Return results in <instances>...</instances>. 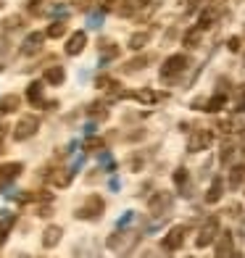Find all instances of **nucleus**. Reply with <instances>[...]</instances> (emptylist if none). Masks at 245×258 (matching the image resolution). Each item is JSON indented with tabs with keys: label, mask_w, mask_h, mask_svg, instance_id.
<instances>
[{
	"label": "nucleus",
	"mask_w": 245,
	"mask_h": 258,
	"mask_svg": "<svg viewBox=\"0 0 245 258\" xmlns=\"http://www.w3.org/2000/svg\"><path fill=\"white\" fill-rule=\"evenodd\" d=\"M188 63H190V58L182 55V53L169 55L166 61H163V66H161V79L163 82H174L177 77H182V72L188 69Z\"/></svg>",
	"instance_id": "f257e3e1"
},
{
	"label": "nucleus",
	"mask_w": 245,
	"mask_h": 258,
	"mask_svg": "<svg viewBox=\"0 0 245 258\" xmlns=\"http://www.w3.org/2000/svg\"><path fill=\"white\" fill-rule=\"evenodd\" d=\"M103 211H106V203H103L100 195H90L85 203L77 208V219H85V221H95L103 216Z\"/></svg>",
	"instance_id": "f03ea898"
},
{
	"label": "nucleus",
	"mask_w": 245,
	"mask_h": 258,
	"mask_svg": "<svg viewBox=\"0 0 245 258\" xmlns=\"http://www.w3.org/2000/svg\"><path fill=\"white\" fill-rule=\"evenodd\" d=\"M37 129H40V119H37V116H24V119L14 126V140L24 143V140L37 135Z\"/></svg>",
	"instance_id": "7ed1b4c3"
},
{
	"label": "nucleus",
	"mask_w": 245,
	"mask_h": 258,
	"mask_svg": "<svg viewBox=\"0 0 245 258\" xmlns=\"http://www.w3.org/2000/svg\"><path fill=\"white\" fill-rule=\"evenodd\" d=\"M216 234H219V216H211V219H206V224L201 227V234H198L195 245L198 248H208V245L216 240Z\"/></svg>",
	"instance_id": "20e7f679"
},
{
	"label": "nucleus",
	"mask_w": 245,
	"mask_h": 258,
	"mask_svg": "<svg viewBox=\"0 0 245 258\" xmlns=\"http://www.w3.org/2000/svg\"><path fill=\"white\" fill-rule=\"evenodd\" d=\"M171 206H174V198L169 195V192H156L153 198H150V203H148V208H150V214L153 216H161V214H169L171 211Z\"/></svg>",
	"instance_id": "39448f33"
},
{
	"label": "nucleus",
	"mask_w": 245,
	"mask_h": 258,
	"mask_svg": "<svg viewBox=\"0 0 245 258\" xmlns=\"http://www.w3.org/2000/svg\"><path fill=\"white\" fill-rule=\"evenodd\" d=\"M137 242V232H116L108 237V248L111 250H130Z\"/></svg>",
	"instance_id": "423d86ee"
},
{
	"label": "nucleus",
	"mask_w": 245,
	"mask_h": 258,
	"mask_svg": "<svg viewBox=\"0 0 245 258\" xmlns=\"http://www.w3.org/2000/svg\"><path fill=\"white\" fill-rule=\"evenodd\" d=\"M211 143H214V135L208 132V129H198V132H193V137H190L188 150L190 153H201V150H206Z\"/></svg>",
	"instance_id": "0eeeda50"
},
{
	"label": "nucleus",
	"mask_w": 245,
	"mask_h": 258,
	"mask_svg": "<svg viewBox=\"0 0 245 258\" xmlns=\"http://www.w3.org/2000/svg\"><path fill=\"white\" fill-rule=\"evenodd\" d=\"M185 234H188V227H185V224L171 227L169 234L163 237V248H166V250H179L182 245H185Z\"/></svg>",
	"instance_id": "6e6552de"
},
{
	"label": "nucleus",
	"mask_w": 245,
	"mask_h": 258,
	"mask_svg": "<svg viewBox=\"0 0 245 258\" xmlns=\"http://www.w3.org/2000/svg\"><path fill=\"white\" fill-rule=\"evenodd\" d=\"M216 255L219 258H229L232 255V248H235V237H232V232H219L216 234Z\"/></svg>",
	"instance_id": "1a4fd4ad"
},
{
	"label": "nucleus",
	"mask_w": 245,
	"mask_h": 258,
	"mask_svg": "<svg viewBox=\"0 0 245 258\" xmlns=\"http://www.w3.org/2000/svg\"><path fill=\"white\" fill-rule=\"evenodd\" d=\"M85 45H87V34H85V32H74L72 37H69L66 53H69V55H79L82 50H85Z\"/></svg>",
	"instance_id": "9d476101"
},
{
	"label": "nucleus",
	"mask_w": 245,
	"mask_h": 258,
	"mask_svg": "<svg viewBox=\"0 0 245 258\" xmlns=\"http://www.w3.org/2000/svg\"><path fill=\"white\" fill-rule=\"evenodd\" d=\"M42 40H45V34H42V32H32L29 37L24 40V48H21V53H24V55L37 53V50L42 48Z\"/></svg>",
	"instance_id": "9b49d317"
},
{
	"label": "nucleus",
	"mask_w": 245,
	"mask_h": 258,
	"mask_svg": "<svg viewBox=\"0 0 245 258\" xmlns=\"http://www.w3.org/2000/svg\"><path fill=\"white\" fill-rule=\"evenodd\" d=\"M61 237H64L61 227H48L42 232V245H45V248H55V245L61 242Z\"/></svg>",
	"instance_id": "f8f14e48"
},
{
	"label": "nucleus",
	"mask_w": 245,
	"mask_h": 258,
	"mask_svg": "<svg viewBox=\"0 0 245 258\" xmlns=\"http://www.w3.org/2000/svg\"><path fill=\"white\" fill-rule=\"evenodd\" d=\"M216 19H219V8H206L203 14H201V19H198V29L206 32L208 27L216 24Z\"/></svg>",
	"instance_id": "ddd939ff"
},
{
	"label": "nucleus",
	"mask_w": 245,
	"mask_h": 258,
	"mask_svg": "<svg viewBox=\"0 0 245 258\" xmlns=\"http://www.w3.org/2000/svg\"><path fill=\"white\" fill-rule=\"evenodd\" d=\"M19 105H21V98L19 95H3L0 98V113H14V111H19Z\"/></svg>",
	"instance_id": "4468645a"
},
{
	"label": "nucleus",
	"mask_w": 245,
	"mask_h": 258,
	"mask_svg": "<svg viewBox=\"0 0 245 258\" xmlns=\"http://www.w3.org/2000/svg\"><path fill=\"white\" fill-rule=\"evenodd\" d=\"M24 171V166L16 161V163H6L3 169H0V182H11V179H16L19 174Z\"/></svg>",
	"instance_id": "2eb2a0df"
},
{
	"label": "nucleus",
	"mask_w": 245,
	"mask_h": 258,
	"mask_svg": "<svg viewBox=\"0 0 245 258\" xmlns=\"http://www.w3.org/2000/svg\"><path fill=\"white\" fill-rule=\"evenodd\" d=\"M242 182H245V163H237V166H232V171H229V187L232 190H240Z\"/></svg>",
	"instance_id": "dca6fc26"
},
{
	"label": "nucleus",
	"mask_w": 245,
	"mask_h": 258,
	"mask_svg": "<svg viewBox=\"0 0 245 258\" xmlns=\"http://www.w3.org/2000/svg\"><path fill=\"white\" fill-rule=\"evenodd\" d=\"M74 253H77V258H100L98 255V245L92 242V240H85L82 245H77Z\"/></svg>",
	"instance_id": "f3484780"
},
{
	"label": "nucleus",
	"mask_w": 245,
	"mask_h": 258,
	"mask_svg": "<svg viewBox=\"0 0 245 258\" xmlns=\"http://www.w3.org/2000/svg\"><path fill=\"white\" fill-rule=\"evenodd\" d=\"M221 192H224V182L216 177L211 182V187H208V192H206V203H219L221 201Z\"/></svg>",
	"instance_id": "a211bd4d"
},
{
	"label": "nucleus",
	"mask_w": 245,
	"mask_h": 258,
	"mask_svg": "<svg viewBox=\"0 0 245 258\" xmlns=\"http://www.w3.org/2000/svg\"><path fill=\"white\" fill-rule=\"evenodd\" d=\"M64 79H66L64 66H48V72H45V82L48 85H61Z\"/></svg>",
	"instance_id": "6ab92c4d"
},
{
	"label": "nucleus",
	"mask_w": 245,
	"mask_h": 258,
	"mask_svg": "<svg viewBox=\"0 0 245 258\" xmlns=\"http://www.w3.org/2000/svg\"><path fill=\"white\" fill-rule=\"evenodd\" d=\"M224 105H227V95H221V92H219V95H214L211 100H206V103H203V111H208V113H216V111L224 108Z\"/></svg>",
	"instance_id": "aec40b11"
},
{
	"label": "nucleus",
	"mask_w": 245,
	"mask_h": 258,
	"mask_svg": "<svg viewBox=\"0 0 245 258\" xmlns=\"http://www.w3.org/2000/svg\"><path fill=\"white\" fill-rule=\"evenodd\" d=\"M27 100L32 105H40L42 103V85H40V82H32V85L27 87Z\"/></svg>",
	"instance_id": "412c9836"
},
{
	"label": "nucleus",
	"mask_w": 245,
	"mask_h": 258,
	"mask_svg": "<svg viewBox=\"0 0 245 258\" xmlns=\"http://www.w3.org/2000/svg\"><path fill=\"white\" fill-rule=\"evenodd\" d=\"M50 182L55 187H69V182H72V171H69V169H58L55 174H50Z\"/></svg>",
	"instance_id": "4be33fe9"
},
{
	"label": "nucleus",
	"mask_w": 245,
	"mask_h": 258,
	"mask_svg": "<svg viewBox=\"0 0 245 258\" xmlns=\"http://www.w3.org/2000/svg\"><path fill=\"white\" fill-rule=\"evenodd\" d=\"M150 40V32H135L132 37H130V48L132 50H140V48H145Z\"/></svg>",
	"instance_id": "5701e85b"
},
{
	"label": "nucleus",
	"mask_w": 245,
	"mask_h": 258,
	"mask_svg": "<svg viewBox=\"0 0 245 258\" xmlns=\"http://www.w3.org/2000/svg\"><path fill=\"white\" fill-rule=\"evenodd\" d=\"M201 40H203V32L198 29V27L185 32V45H188V48H198V45H201Z\"/></svg>",
	"instance_id": "b1692460"
},
{
	"label": "nucleus",
	"mask_w": 245,
	"mask_h": 258,
	"mask_svg": "<svg viewBox=\"0 0 245 258\" xmlns=\"http://www.w3.org/2000/svg\"><path fill=\"white\" fill-rule=\"evenodd\" d=\"M64 34H66V21H53V24L48 27V32H45V37L58 40V37H64Z\"/></svg>",
	"instance_id": "393cba45"
},
{
	"label": "nucleus",
	"mask_w": 245,
	"mask_h": 258,
	"mask_svg": "<svg viewBox=\"0 0 245 258\" xmlns=\"http://www.w3.org/2000/svg\"><path fill=\"white\" fill-rule=\"evenodd\" d=\"M143 3H145V0H124V6L119 8V14H121V16H132L135 11L143 8Z\"/></svg>",
	"instance_id": "a878e982"
},
{
	"label": "nucleus",
	"mask_w": 245,
	"mask_h": 258,
	"mask_svg": "<svg viewBox=\"0 0 245 258\" xmlns=\"http://www.w3.org/2000/svg\"><path fill=\"white\" fill-rule=\"evenodd\" d=\"M14 216H6V219H0V248H3V242L8 240V232H11V227H14Z\"/></svg>",
	"instance_id": "bb28decb"
},
{
	"label": "nucleus",
	"mask_w": 245,
	"mask_h": 258,
	"mask_svg": "<svg viewBox=\"0 0 245 258\" xmlns=\"http://www.w3.org/2000/svg\"><path fill=\"white\" fill-rule=\"evenodd\" d=\"M100 53H103V61H108V58H116V55H119V45L103 42V45H100Z\"/></svg>",
	"instance_id": "cd10ccee"
},
{
	"label": "nucleus",
	"mask_w": 245,
	"mask_h": 258,
	"mask_svg": "<svg viewBox=\"0 0 245 258\" xmlns=\"http://www.w3.org/2000/svg\"><path fill=\"white\" fill-rule=\"evenodd\" d=\"M87 113L92 116V119H108V111H106V105H103V103H92Z\"/></svg>",
	"instance_id": "c85d7f7f"
},
{
	"label": "nucleus",
	"mask_w": 245,
	"mask_h": 258,
	"mask_svg": "<svg viewBox=\"0 0 245 258\" xmlns=\"http://www.w3.org/2000/svg\"><path fill=\"white\" fill-rule=\"evenodd\" d=\"M85 148H87V153H98V150L106 148V143H103L100 137H90L87 143H85Z\"/></svg>",
	"instance_id": "c756f323"
},
{
	"label": "nucleus",
	"mask_w": 245,
	"mask_h": 258,
	"mask_svg": "<svg viewBox=\"0 0 245 258\" xmlns=\"http://www.w3.org/2000/svg\"><path fill=\"white\" fill-rule=\"evenodd\" d=\"M188 182H190L188 169H177V171H174V184H177V187H188Z\"/></svg>",
	"instance_id": "7c9ffc66"
},
{
	"label": "nucleus",
	"mask_w": 245,
	"mask_h": 258,
	"mask_svg": "<svg viewBox=\"0 0 245 258\" xmlns=\"http://www.w3.org/2000/svg\"><path fill=\"white\" fill-rule=\"evenodd\" d=\"M132 98H137V100H143V103H156L158 100V95L153 90H140V92H135Z\"/></svg>",
	"instance_id": "2f4dec72"
},
{
	"label": "nucleus",
	"mask_w": 245,
	"mask_h": 258,
	"mask_svg": "<svg viewBox=\"0 0 245 258\" xmlns=\"http://www.w3.org/2000/svg\"><path fill=\"white\" fill-rule=\"evenodd\" d=\"M148 61H150V55H140V58H135V61L127 63V72H137V69H143Z\"/></svg>",
	"instance_id": "473e14b6"
},
{
	"label": "nucleus",
	"mask_w": 245,
	"mask_h": 258,
	"mask_svg": "<svg viewBox=\"0 0 245 258\" xmlns=\"http://www.w3.org/2000/svg\"><path fill=\"white\" fill-rule=\"evenodd\" d=\"M240 42H242L240 37H229V40H227V48H229L232 53H237V50H240Z\"/></svg>",
	"instance_id": "72a5a7b5"
},
{
	"label": "nucleus",
	"mask_w": 245,
	"mask_h": 258,
	"mask_svg": "<svg viewBox=\"0 0 245 258\" xmlns=\"http://www.w3.org/2000/svg\"><path fill=\"white\" fill-rule=\"evenodd\" d=\"M232 153H235V148H232V145H227V148H221V163H227V161L232 158Z\"/></svg>",
	"instance_id": "f704fd0d"
},
{
	"label": "nucleus",
	"mask_w": 245,
	"mask_h": 258,
	"mask_svg": "<svg viewBox=\"0 0 245 258\" xmlns=\"http://www.w3.org/2000/svg\"><path fill=\"white\" fill-rule=\"evenodd\" d=\"M6 27H8V29H19V27H21V19H19V16L6 19Z\"/></svg>",
	"instance_id": "c9c22d12"
},
{
	"label": "nucleus",
	"mask_w": 245,
	"mask_h": 258,
	"mask_svg": "<svg viewBox=\"0 0 245 258\" xmlns=\"http://www.w3.org/2000/svg\"><path fill=\"white\" fill-rule=\"evenodd\" d=\"M95 3H98V6H103V8H111V6L116 3V0H95Z\"/></svg>",
	"instance_id": "e433bc0d"
},
{
	"label": "nucleus",
	"mask_w": 245,
	"mask_h": 258,
	"mask_svg": "<svg viewBox=\"0 0 245 258\" xmlns=\"http://www.w3.org/2000/svg\"><path fill=\"white\" fill-rule=\"evenodd\" d=\"M242 111H245V95H242Z\"/></svg>",
	"instance_id": "4c0bfd02"
}]
</instances>
